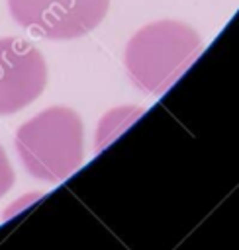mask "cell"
I'll return each mask as SVG.
<instances>
[{"mask_svg":"<svg viewBox=\"0 0 239 250\" xmlns=\"http://www.w3.org/2000/svg\"><path fill=\"white\" fill-rule=\"evenodd\" d=\"M47 86L43 53L20 37H0V115L18 113Z\"/></svg>","mask_w":239,"mask_h":250,"instance_id":"obj_4","label":"cell"},{"mask_svg":"<svg viewBox=\"0 0 239 250\" xmlns=\"http://www.w3.org/2000/svg\"><path fill=\"white\" fill-rule=\"evenodd\" d=\"M14 180H16V174H14V168L6 156V150L4 146L0 145V197L6 195L12 186H14Z\"/></svg>","mask_w":239,"mask_h":250,"instance_id":"obj_5","label":"cell"},{"mask_svg":"<svg viewBox=\"0 0 239 250\" xmlns=\"http://www.w3.org/2000/svg\"><path fill=\"white\" fill-rule=\"evenodd\" d=\"M16 152L33 178L49 184L67 180L84 160L80 115L65 105L43 109L16 131Z\"/></svg>","mask_w":239,"mask_h":250,"instance_id":"obj_2","label":"cell"},{"mask_svg":"<svg viewBox=\"0 0 239 250\" xmlns=\"http://www.w3.org/2000/svg\"><path fill=\"white\" fill-rule=\"evenodd\" d=\"M108 8L110 0H8L16 23L51 41L86 35L102 23Z\"/></svg>","mask_w":239,"mask_h":250,"instance_id":"obj_3","label":"cell"},{"mask_svg":"<svg viewBox=\"0 0 239 250\" xmlns=\"http://www.w3.org/2000/svg\"><path fill=\"white\" fill-rule=\"evenodd\" d=\"M202 49V37L194 27L176 20H161L131 35L123 62L133 86L145 94L161 96L188 70Z\"/></svg>","mask_w":239,"mask_h":250,"instance_id":"obj_1","label":"cell"}]
</instances>
